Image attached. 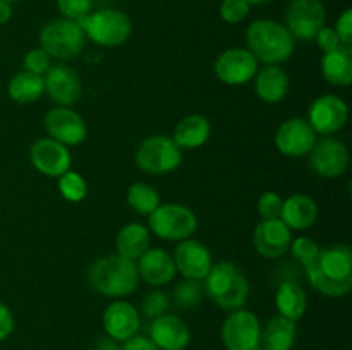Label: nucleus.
<instances>
[{
    "label": "nucleus",
    "instance_id": "obj_1",
    "mask_svg": "<svg viewBox=\"0 0 352 350\" xmlns=\"http://www.w3.org/2000/svg\"><path fill=\"white\" fill-rule=\"evenodd\" d=\"M308 281L327 297H344L352 288V250L346 244H332L320 249L318 257L305 266Z\"/></svg>",
    "mask_w": 352,
    "mask_h": 350
},
{
    "label": "nucleus",
    "instance_id": "obj_2",
    "mask_svg": "<svg viewBox=\"0 0 352 350\" xmlns=\"http://www.w3.org/2000/svg\"><path fill=\"white\" fill-rule=\"evenodd\" d=\"M248 50L265 65L289 60L296 50V40L285 24L275 19H256L246 30Z\"/></svg>",
    "mask_w": 352,
    "mask_h": 350
},
{
    "label": "nucleus",
    "instance_id": "obj_3",
    "mask_svg": "<svg viewBox=\"0 0 352 350\" xmlns=\"http://www.w3.org/2000/svg\"><path fill=\"white\" fill-rule=\"evenodd\" d=\"M88 283L105 297H126L140 285L136 261L126 259L117 253L100 257L88 268Z\"/></svg>",
    "mask_w": 352,
    "mask_h": 350
},
{
    "label": "nucleus",
    "instance_id": "obj_4",
    "mask_svg": "<svg viewBox=\"0 0 352 350\" xmlns=\"http://www.w3.org/2000/svg\"><path fill=\"white\" fill-rule=\"evenodd\" d=\"M203 281L206 297L226 311L241 309L250 297V281L246 275L230 261L213 263Z\"/></svg>",
    "mask_w": 352,
    "mask_h": 350
},
{
    "label": "nucleus",
    "instance_id": "obj_5",
    "mask_svg": "<svg viewBox=\"0 0 352 350\" xmlns=\"http://www.w3.org/2000/svg\"><path fill=\"white\" fill-rule=\"evenodd\" d=\"M76 23L85 31L86 38H89L98 47H119L126 43L133 33V23L129 16L117 9H100L93 14L89 12Z\"/></svg>",
    "mask_w": 352,
    "mask_h": 350
},
{
    "label": "nucleus",
    "instance_id": "obj_6",
    "mask_svg": "<svg viewBox=\"0 0 352 350\" xmlns=\"http://www.w3.org/2000/svg\"><path fill=\"white\" fill-rule=\"evenodd\" d=\"M148 230L164 240L181 242L195 235L198 230V218L188 206L165 202L148 216Z\"/></svg>",
    "mask_w": 352,
    "mask_h": 350
},
{
    "label": "nucleus",
    "instance_id": "obj_7",
    "mask_svg": "<svg viewBox=\"0 0 352 350\" xmlns=\"http://www.w3.org/2000/svg\"><path fill=\"white\" fill-rule=\"evenodd\" d=\"M86 34L76 21L55 19L45 24L40 31V48H43L50 58L71 60L82 51Z\"/></svg>",
    "mask_w": 352,
    "mask_h": 350
},
{
    "label": "nucleus",
    "instance_id": "obj_8",
    "mask_svg": "<svg viewBox=\"0 0 352 350\" xmlns=\"http://www.w3.org/2000/svg\"><path fill=\"white\" fill-rule=\"evenodd\" d=\"M136 165L150 175H165L174 172L182 161V150L170 136L153 134L141 141L136 150Z\"/></svg>",
    "mask_w": 352,
    "mask_h": 350
},
{
    "label": "nucleus",
    "instance_id": "obj_9",
    "mask_svg": "<svg viewBox=\"0 0 352 350\" xmlns=\"http://www.w3.org/2000/svg\"><path fill=\"white\" fill-rule=\"evenodd\" d=\"M327 10L322 0H291L285 7V27L296 41H311L325 26Z\"/></svg>",
    "mask_w": 352,
    "mask_h": 350
},
{
    "label": "nucleus",
    "instance_id": "obj_10",
    "mask_svg": "<svg viewBox=\"0 0 352 350\" xmlns=\"http://www.w3.org/2000/svg\"><path fill=\"white\" fill-rule=\"evenodd\" d=\"M261 325L256 314L248 309H234L222 323L220 336L227 350H253L260 345Z\"/></svg>",
    "mask_w": 352,
    "mask_h": 350
},
{
    "label": "nucleus",
    "instance_id": "obj_11",
    "mask_svg": "<svg viewBox=\"0 0 352 350\" xmlns=\"http://www.w3.org/2000/svg\"><path fill=\"white\" fill-rule=\"evenodd\" d=\"M308 165L318 177L337 178L344 175L349 168V150L339 139L325 136L316 141L308 154Z\"/></svg>",
    "mask_w": 352,
    "mask_h": 350
},
{
    "label": "nucleus",
    "instance_id": "obj_12",
    "mask_svg": "<svg viewBox=\"0 0 352 350\" xmlns=\"http://www.w3.org/2000/svg\"><path fill=\"white\" fill-rule=\"evenodd\" d=\"M258 60L248 48H227L217 57L213 72L223 84L241 86L250 82L258 72Z\"/></svg>",
    "mask_w": 352,
    "mask_h": 350
},
{
    "label": "nucleus",
    "instance_id": "obj_13",
    "mask_svg": "<svg viewBox=\"0 0 352 350\" xmlns=\"http://www.w3.org/2000/svg\"><path fill=\"white\" fill-rule=\"evenodd\" d=\"M45 130L48 137L58 141L64 146H78L88 136V126L81 113L71 106H54L45 113Z\"/></svg>",
    "mask_w": 352,
    "mask_h": 350
},
{
    "label": "nucleus",
    "instance_id": "obj_14",
    "mask_svg": "<svg viewBox=\"0 0 352 350\" xmlns=\"http://www.w3.org/2000/svg\"><path fill=\"white\" fill-rule=\"evenodd\" d=\"M349 108L347 103L337 95H322L309 105L308 124L316 134L330 136L346 126Z\"/></svg>",
    "mask_w": 352,
    "mask_h": 350
},
{
    "label": "nucleus",
    "instance_id": "obj_15",
    "mask_svg": "<svg viewBox=\"0 0 352 350\" xmlns=\"http://www.w3.org/2000/svg\"><path fill=\"white\" fill-rule=\"evenodd\" d=\"M30 161L41 175L58 178L71 170L72 156L67 146L52 137H41L30 148Z\"/></svg>",
    "mask_w": 352,
    "mask_h": 350
},
{
    "label": "nucleus",
    "instance_id": "obj_16",
    "mask_svg": "<svg viewBox=\"0 0 352 350\" xmlns=\"http://www.w3.org/2000/svg\"><path fill=\"white\" fill-rule=\"evenodd\" d=\"M172 259L177 273H181L186 280L203 281L213 266V257L208 247L195 239L181 240L175 246Z\"/></svg>",
    "mask_w": 352,
    "mask_h": 350
},
{
    "label": "nucleus",
    "instance_id": "obj_17",
    "mask_svg": "<svg viewBox=\"0 0 352 350\" xmlns=\"http://www.w3.org/2000/svg\"><path fill=\"white\" fill-rule=\"evenodd\" d=\"M316 143V132L308 120L294 117L278 126L275 132V146L282 154L291 158H301L309 154Z\"/></svg>",
    "mask_w": 352,
    "mask_h": 350
},
{
    "label": "nucleus",
    "instance_id": "obj_18",
    "mask_svg": "<svg viewBox=\"0 0 352 350\" xmlns=\"http://www.w3.org/2000/svg\"><path fill=\"white\" fill-rule=\"evenodd\" d=\"M45 93L58 106H72L82 95V84L79 74L64 64L50 65L43 75Z\"/></svg>",
    "mask_w": 352,
    "mask_h": 350
},
{
    "label": "nucleus",
    "instance_id": "obj_19",
    "mask_svg": "<svg viewBox=\"0 0 352 350\" xmlns=\"http://www.w3.org/2000/svg\"><path fill=\"white\" fill-rule=\"evenodd\" d=\"M292 230L280 218L261 220L253 232V246L261 257L277 259L289 250Z\"/></svg>",
    "mask_w": 352,
    "mask_h": 350
},
{
    "label": "nucleus",
    "instance_id": "obj_20",
    "mask_svg": "<svg viewBox=\"0 0 352 350\" xmlns=\"http://www.w3.org/2000/svg\"><path fill=\"white\" fill-rule=\"evenodd\" d=\"M141 328L140 311L127 301H113L103 311V329L116 342H126Z\"/></svg>",
    "mask_w": 352,
    "mask_h": 350
},
{
    "label": "nucleus",
    "instance_id": "obj_21",
    "mask_svg": "<svg viewBox=\"0 0 352 350\" xmlns=\"http://www.w3.org/2000/svg\"><path fill=\"white\" fill-rule=\"evenodd\" d=\"M150 340L160 350H184L191 342V331L184 319L165 312L151 321Z\"/></svg>",
    "mask_w": 352,
    "mask_h": 350
},
{
    "label": "nucleus",
    "instance_id": "obj_22",
    "mask_svg": "<svg viewBox=\"0 0 352 350\" xmlns=\"http://www.w3.org/2000/svg\"><path fill=\"white\" fill-rule=\"evenodd\" d=\"M136 268L140 280H144L151 287L168 285L170 281H174L175 275H177L172 254H168L164 249H158V247H153V249L150 247L138 259Z\"/></svg>",
    "mask_w": 352,
    "mask_h": 350
},
{
    "label": "nucleus",
    "instance_id": "obj_23",
    "mask_svg": "<svg viewBox=\"0 0 352 350\" xmlns=\"http://www.w3.org/2000/svg\"><path fill=\"white\" fill-rule=\"evenodd\" d=\"M254 91L265 103L282 102L289 91V75L280 65H263L254 75Z\"/></svg>",
    "mask_w": 352,
    "mask_h": 350
},
{
    "label": "nucleus",
    "instance_id": "obj_24",
    "mask_svg": "<svg viewBox=\"0 0 352 350\" xmlns=\"http://www.w3.org/2000/svg\"><path fill=\"white\" fill-rule=\"evenodd\" d=\"M298 340L296 321L277 314L261 326L260 347L263 350H292Z\"/></svg>",
    "mask_w": 352,
    "mask_h": 350
},
{
    "label": "nucleus",
    "instance_id": "obj_25",
    "mask_svg": "<svg viewBox=\"0 0 352 350\" xmlns=\"http://www.w3.org/2000/svg\"><path fill=\"white\" fill-rule=\"evenodd\" d=\"M280 220L291 230H306L318 220V206L306 194H292L282 202Z\"/></svg>",
    "mask_w": 352,
    "mask_h": 350
},
{
    "label": "nucleus",
    "instance_id": "obj_26",
    "mask_svg": "<svg viewBox=\"0 0 352 350\" xmlns=\"http://www.w3.org/2000/svg\"><path fill=\"white\" fill-rule=\"evenodd\" d=\"M117 254L126 259L138 261L150 249V230L143 223H127L116 237Z\"/></svg>",
    "mask_w": 352,
    "mask_h": 350
},
{
    "label": "nucleus",
    "instance_id": "obj_27",
    "mask_svg": "<svg viewBox=\"0 0 352 350\" xmlns=\"http://www.w3.org/2000/svg\"><path fill=\"white\" fill-rule=\"evenodd\" d=\"M212 134V126L210 120L205 115H188L175 126L174 136L172 139L175 141L181 150H196L201 148L208 141Z\"/></svg>",
    "mask_w": 352,
    "mask_h": 350
},
{
    "label": "nucleus",
    "instance_id": "obj_28",
    "mask_svg": "<svg viewBox=\"0 0 352 350\" xmlns=\"http://www.w3.org/2000/svg\"><path fill=\"white\" fill-rule=\"evenodd\" d=\"M322 75L333 86H349L352 82V51L351 47H339L327 51L322 58Z\"/></svg>",
    "mask_w": 352,
    "mask_h": 350
},
{
    "label": "nucleus",
    "instance_id": "obj_29",
    "mask_svg": "<svg viewBox=\"0 0 352 350\" xmlns=\"http://www.w3.org/2000/svg\"><path fill=\"white\" fill-rule=\"evenodd\" d=\"M275 305L280 316L291 321H299L308 309L305 288L296 281H282L275 292Z\"/></svg>",
    "mask_w": 352,
    "mask_h": 350
},
{
    "label": "nucleus",
    "instance_id": "obj_30",
    "mask_svg": "<svg viewBox=\"0 0 352 350\" xmlns=\"http://www.w3.org/2000/svg\"><path fill=\"white\" fill-rule=\"evenodd\" d=\"M45 95L43 75L23 71L9 81V96L19 105H30Z\"/></svg>",
    "mask_w": 352,
    "mask_h": 350
},
{
    "label": "nucleus",
    "instance_id": "obj_31",
    "mask_svg": "<svg viewBox=\"0 0 352 350\" xmlns=\"http://www.w3.org/2000/svg\"><path fill=\"white\" fill-rule=\"evenodd\" d=\"M126 201L129 208L140 215L150 216L158 206L162 205L160 194L153 185L146 184V182H134L129 185L126 194Z\"/></svg>",
    "mask_w": 352,
    "mask_h": 350
},
{
    "label": "nucleus",
    "instance_id": "obj_32",
    "mask_svg": "<svg viewBox=\"0 0 352 350\" xmlns=\"http://www.w3.org/2000/svg\"><path fill=\"white\" fill-rule=\"evenodd\" d=\"M58 192L71 202H79L88 194V184L79 172L67 170L58 177Z\"/></svg>",
    "mask_w": 352,
    "mask_h": 350
},
{
    "label": "nucleus",
    "instance_id": "obj_33",
    "mask_svg": "<svg viewBox=\"0 0 352 350\" xmlns=\"http://www.w3.org/2000/svg\"><path fill=\"white\" fill-rule=\"evenodd\" d=\"M203 294V283L198 280H182L174 288V302L177 304L179 309H195L196 305L201 302Z\"/></svg>",
    "mask_w": 352,
    "mask_h": 350
},
{
    "label": "nucleus",
    "instance_id": "obj_34",
    "mask_svg": "<svg viewBox=\"0 0 352 350\" xmlns=\"http://www.w3.org/2000/svg\"><path fill=\"white\" fill-rule=\"evenodd\" d=\"M322 247L315 242L309 237H298V239L291 240V246H289V250H291L292 257H294L298 263H301L302 266H308L313 261L318 257V253Z\"/></svg>",
    "mask_w": 352,
    "mask_h": 350
},
{
    "label": "nucleus",
    "instance_id": "obj_35",
    "mask_svg": "<svg viewBox=\"0 0 352 350\" xmlns=\"http://www.w3.org/2000/svg\"><path fill=\"white\" fill-rule=\"evenodd\" d=\"M170 305V299L165 292L162 290H151L148 292L143 297V302H141V312H143L144 318H160L162 314H165Z\"/></svg>",
    "mask_w": 352,
    "mask_h": 350
},
{
    "label": "nucleus",
    "instance_id": "obj_36",
    "mask_svg": "<svg viewBox=\"0 0 352 350\" xmlns=\"http://www.w3.org/2000/svg\"><path fill=\"white\" fill-rule=\"evenodd\" d=\"M250 3L246 0H222L220 3V17L229 24H239L250 14Z\"/></svg>",
    "mask_w": 352,
    "mask_h": 350
},
{
    "label": "nucleus",
    "instance_id": "obj_37",
    "mask_svg": "<svg viewBox=\"0 0 352 350\" xmlns=\"http://www.w3.org/2000/svg\"><path fill=\"white\" fill-rule=\"evenodd\" d=\"M282 202H284V199H282L277 192H263V194L260 196V199H258V213H260L261 220L280 218Z\"/></svg>",
    "mask_w": 352,
    "mask_h": 350
},
{
    "label": "nucleus",
    "instance_id": "obj_38",
    "mask_svg": "<svg viewBox=\"0 0 352 350\" xmlns=\"http://www.w3.org/2000/svg\"><path fill=\"white\" fill-rule=\"evenodd\" d=\"M24 71L33 72V74L45 75V72L50 69V57L43 48H33L24 55Z\"/></svg>",
    "mask_w": 352,
    "mask_h": 350
},
{
    "label": "nucleus",
    "instance_id": "obj_39",
    "mask_svg": "<svg viewBox=\"0 0 352 350\" xmlns=\"http://www.w3.org/2000/svg\"><path fill=\"white\" fill-rule=\"evenodd\" d=\"M57 7L65 19L78 21L91 12V0H57Z\"/></svg>",
    "mask_w": 352,
    "mask_h": 350
},
{
    "label": "nucleus",
    "instance_id": "obj_40",
    "mask_svg": "<svg viewBox=\"0 0 352 350\" xmlns=\"http://www.w3.org/2000/svg\"><path fill=\"white\" fill-rule=\"evenodd\" d=\"M336 33L339 34V40L344 47H351L352 45V9H346L339 16L336 23Z\"/></svg>",
    "mask_w": 352,
    "mask_h": 350
},
{
    "label": "nucleus",
    "instance_id": "obj_41",
    "mask_svg": "<svg viewBox=\"0 0 352 350\" xmlns=\"http://www.w3.org/2000/svg\"><path fill=\"white\" fill-rule=\"evenodd\" d=\"M315 40L316 43H318V47L323 50V54L337 50L339 47H342V43H340L339 40V34L336 33L333 27H329V26H323L322 30L318 31V34L315 36Z\"/></svg>",
    "mask_w": 352,
    "mask_h": 350
},
{
    "label": "nucleus",
    "instance_id": "obj_42",
    "mask_svg": "<svg viewBox=\"0 0 352 350\" xmlns=\"http://www.w3.org/2000/svg\"><path fill=\"white\" fill-rule=\"evenodd\" d=\"M14 331L12 311L3 302H0V342L9 338Z\"/></svg>",
    "mask_w": 352,
    "mask_h": 350
},
{
    "label": "nucleus",
    "instance_id": "obj_43",
    "mask_svg": "<svg viewBox=\"0 0 352 350\" xmlns=\"http://www.w3.org/2000/svg\"><path fill=\"white\" fill-rule=\"evenodd\" d=\"M120 350H160V349L151 342L150 336L134 335L133 338L124 342V345L120 347Z\"/></svg>",
    "mask_w": 352,
    "mask_h": 350
},
{
    "label": "nucleus",
    "instance_id": "obj_44",
    "mask_svg": "<svg viewBox=\"0 0 352 350\" xmlns=\"http://www.w3.org/2000/svg\"><path fill=\"white\" fill-rule=\"evenodd\" d=\"M10 17H12V7H10V3L0 0V24H7Z\"/></svg>",
    "mask_w": 352,
    "mask_h": 350
},
{
    "label": "nucleus",
    "instance_id": "obj_45",
    "mask_svg": "<svg viewBox=\"0 0 352 350\" xmlns=\"http://www.w3.org/2000/svg\"><path fill=\"white\" fill-rule=\"evenodd\" d=\"M116 340H112L110 336H107V338H103L102 342H100V349L98 350H120V347H117Z\"/></svg>",
    "mask_w": 352,
    "mask_h": 350
},
{
    "label": "nucleus",
    "instance_id": "obj_46",
    "mask_svg": "<svg viewBox=\"0 0 352 350\" xmlns=\"http://www.w3.org/2000/svg\"><path fill=\"white\" fill-rule=\"evenodd\" d=\"M246 2L250 3V5H263V3L272 2V0H246Z\"/></svg>",
    "mask_w": 352,
    "mask_h": 350
},
{
    "label": "nucleus",
    "instance_id": "obj_47",
    "mask_svg": "<svg viewBox=\"0 0 352 350\" xmlns=\"http://www.w3.org/2000/svg\"><path fill=\"white\" fill-rule=\"evenodd\" d=\"M3 2H7V3H12V2H16V0H3Z\"/></svg>",
    "mask_w": 352,
    "mask_h": 350
},
{
    "label": "nucleus",
    "instance_id": "obj_48",
    "mask_svg": "<svg viewBox=\"0 0 352 350\" xmlns=\"http://www.w3.org/2000/svg\"><path fill=\"white\" fill-rule=\"evenodd\" d=\"M253 350H263V349H261V347L260 345H258V347H254V349Z\"/></svg>",
    "mask_w": 352,
    "mask_h": 350
}]
</instances>
